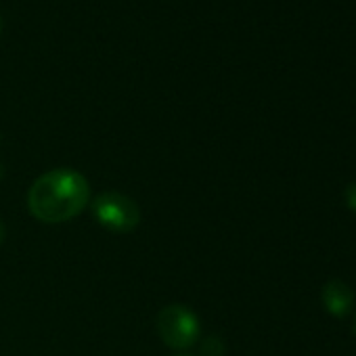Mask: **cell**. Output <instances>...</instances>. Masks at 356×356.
Segmentation results:
<instances>
[{"mask_svg": "<svg viewBox=\"0 0 356 356\" xmlns=\"http://www.w3.org/2000/svg\"><path fill=\"white\" fill-rule=\"evenodd\" d=\"M90 200L86 176L72 168H57L36 178L30 193V214L47 225H59L76 218Z\"/></svg>", "mask_w": 356, "mask_h": 356, "instance_id": "cell-1", "label": "cell"}, {"mask_svg": "<svg viewBox=\"0 0 356 356\" xmlns=\"http://www.w3.org/2000/svg\"><path fill=\"white\" fill-rule=\"evenodd\" d=\"M157 335L161 341L172 350H187L200 339V318L197 314L183 306V304H170L159 310L155 321Z\"/></svg>", "mask_w": 356, "mask_h": 356, "instance_id": "cell-2", "label": "cell"}, {"mask_svg": "<svg viewBox=\"0 0 356 356\" xmlns=\"http://www.w3.org/2000/svg\"><path fill=\"white\" fill-rule=\"evenodd\" d=\"M90 208L95 220L111 233H130L140 222L138 206L128 195H122L118 191L97 195Z\"/></svg>", "mask_w": 356, "mask_h": 356, "instance_id": "cell-3", "label": "cell"}, {"mask_svg": "<svg viewBox=\"0 0 356 356\" xmlns=\"http://www.w3.org/2000/svg\"><path fill=\"white\" fill-rule=\"evenodd\" d=\"M323 304L333 316H343L354 304V293L343 281H329L323 287Z\"/></svg>", "mask_w": 356, "mask_h": 356, "instance_id": "cell-4", "label": "cell"}, {"mask_svg": "<svg viewBox=\"0 0 356 356\" xmlns=\"http://www.w3.org/2000/svg\"><path fill=\"white\" fill-rule=\"evenodd\" d=\"M222 352H225V346H222V341L216 335L208 337L204 341V346H202V354L204 356H222Z\"/></svg>", "mask_w": 356, "mask_h": 356, "instance_id": "cell-5", "label": "cell"}, {"mask_svg": "<svg viewBox=\"0 0 356 356\" xmlns=\"http://www.w3.org/2000/svg\"><path fill=\"white\" fill-rule=\"evenodd\" d=\"M343 200H346V206H348L350 210H354V212H356V183H352V185H348V187H346V191H343Z\"/></svg>", "mask_w": 356, "mask_h": 356, "instance_id": "cell-6", "label": "cell"}, {"mask_svg": "<svg viewBox=\"0 0 356 356\" xmlns=\"http://www.w3.org/2000/svg\"><path fill=\"white\" fill-rule=\"evenodd\" d=\"M5 241V225H3V220H0V243Z\"/></svg>", "mask_w": 356, "mask_h": 356, "instance_id": "cell-7", "label": "cell"}, {"mask_svg": "<svg viewBox=\"0 0 356 356\" xmlns=\"http://www.w3.org/2000/svg\"><path fill=\"white\" fill-rule=\"evenodd\" d=\"M0 30H3V19H0Z\"/></svg>", "mask_w": 356, "mask_h": 356, "instance_id": "cell-8", "label": "cell"}, {"mask_svg": "<svg viewBox=\"0 0 356 356\" xmlns=\"http://www.w3.org/2000/svg\"><path fill=\"white\" fill-rule=\"evenodd\" d=\"M354 327H356V321H354Z\"/></svg>", "mask_w": 356, "mask_h": 356, "instance_id": "cell-9", "label": "cell"}]
</instances>
